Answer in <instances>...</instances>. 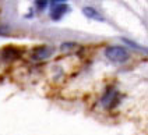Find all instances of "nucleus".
Listing matches in <instances>:
<instances>
[{"instance_id": "obj_1", "label": "nucleus", "mask_w": 148, "mask_h": 135, "mask_svg": "<svg viewBox=\"0 0 148 135\" xmlns=\"http://www.w3.org/2000/svg\"><path fill=\"white\" fill-rule=\"evenodd\" d=\"M105 57L112 63L123 64L130 59V53L123 46H116L115 45V46H109L105 49Z\"/></svg>"}, {"instance_id": "obj_2", "label": "nucleus", "mask_w": 148, "mask_h": 135, "mask_svg": "<svg viewBox=\"0 0 148 135\" xmlns=\"http://www.w3.org/2000/svg\"><path fill=\"white\" fill-rule=\"evenodd\" d=\"M21 54H23L21 49H18L16 46H6L3 50L0 52V59L4 63H13V61L20 60Z\"/></svg>"}, {"instance_id": "obj_3", "label": "nucleus", "mask_w": 148, "mask_h": 135, "mask_svg": "<svg viewBox=\"0 0 148 135\" xmlns=\"http://www.w3.org/2000/svg\"><path fill=\"white\" fill-rule=\"evenodd\" d=\"M67 11H69V6L66 3H55L50 9V18L53 21H59L60 18H63Z\"/></svg>"}, {"instance_id": "obj_4", "label": "nucleus", "mask_w": 148, "mask_h": 135, "mask_svg": "<svg viewBox=\"0 0 148 135\" xmlns=\"http://www.w3.org/2000/svg\"><path fill=\"white\" fill-rule=\"evenodd\" d=\"M52 53H53V49H52L50 46H46V45L38 46V47H35L32 52V59L34 60H45V59H48V57H50Z\"/></svg>"}, {"instance_id": "obj_5", "label": "nucleus", "mask_w": 148, "mask_h": 135, "mask_svg": "<svg viewBox=\"0 0 148 135\" xmlns=\"http://www.w3.org/2000/svg\"><path fill=\"white\" fill-rule=\"evenodd\" d=\"M117 99V92H116V89H113L112 86H108L106 92L103 95V98H102V103H103V106H109V107H113L115 106V103Z\"/></svg>"}, {"instance_id": "obj_6", "label": "nucleus", "mask_w": 148, "mask_h": 135, "mask_svg": "<svg viewBox=\"0 0 148 135\" xmlns=\"http://www.w3.org/2000/svg\"><path fill=\"white\" fill-rule=\"evenodd\" d=\"M82 14L85 16L87 18H90V20H95V21H105V18L102 17V14L99 13L98 10H95L94 7H91V6H87V7H84L82 9Z\"/></svg>"}, {"instance_id": "obj_7", "label": "nucleus", "mask_w": 148, "mask_h": 135, "mask_svg": "<svg viewBox=\"0 0 148 135\" xmlns=\"http://www.w3.org/2000/svg\"><path fill=\"white\" fill-rule=\"evenodd\" d=\"M48 4H49V0H35V9L38 10L39 13L46 9Z\"/></svg>"}, {"instance_id": "obj_8", "label": "nucleus", "mask_w": 148, "mask_h": 135, "mask_svg": "<svg viewBox=\"0 0 148 135\" xmlns=\"http://www.w3.org/2000/svg\"><path fill=\"white\" fill-rule=\"evenodd\" d=\"M122 41H123V42L126 43V45H129V46H132V47H134V49H141V50H143V52H145V49H144V47H141L140 45H137V43L132 42L130 39H126V38H123Z\"/></svg>"}, {"instance_id": "obj_9", "label": "nucleus", "mask_w": 148, "mask_h": 135, "mask_svg": "<svg viewBox=\"0 0 148 135\" xmlns=\"http://www.w3.org/2000/svg\"><path fill=\"white\" fill-rule=\"evenodd\" d=\"M50 1H52V3L55 4V3H66L67 0H50Z\"/></svg>"}]
</instances>
